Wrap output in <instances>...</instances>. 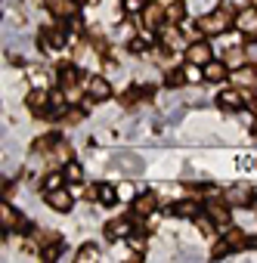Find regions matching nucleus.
<instances>
[{"label": "nucleus", "instance_id": "1", "mask_svg": "<svg viewBox=\"0 0 257 263\" xmlns=\"http://www.w3.org/2000/svg\"><path fill=\"white\" fill-rule=\"evenodd\" d=\"M229 25H232V16L226 10H211L198 19V31H205V34H223Z\"/></svg>", "mask_w": 257, "mask_h": 263}, {"label": "nucleus", "instance_id": "2", "mask_svg": "<svg viewBox=\"0 0 257 263\" xmlns=\"http://www.w3.org/2000/svg\"><path fill=\"white\" fill-rule=\"evenodd\" d=\"M112 164H115L121 174H127V177H140V174H143V158H140L137 152H115Z\"/></svg>", "mask_w": 257, "mask_h": 263}, {"label": "nucleus", "instance_id": "3", "mask_svg": "<svg viewBox=\"0 0 257 263\" xmlns=\"http://www.w3.org/2000/svg\"><path fill=\"white\" fill-rule=\"evenodd\" d=\"M71 201H75V192L71 189H50L47 192V204L59 214H68L71 211Z\"/></svg>", "mask_w": 257, "mask_h": 263}, {"label": "nucleus", "instance_id": "4", "mask_svg": "<svg viewBox=\"0 0 257 263\" xmlns=\"http://www.w3.org/2000/svg\"><path fill=\"white\" fill-rule=\"evenodd\" d=\"M235 28L248 37H257V10L251 7H242V13L235 16Z\"/></svg>", "mask_w": 257, "mask_h": 263}, {"label": "nucleus", "instance_id": "5", "mask_svg": "<svg viewBox=\"0 0 257 263\" xmlns=\"http://www.w3.org/2000/svg\"><path fill=\"white\" fill-rule=\"evenodd\" d=\"M186 62H192V65H208V62H211V44H205V41L189 44V47H186Z\"/></svg>", "mask_w": 257, "mask_h": 263}, {"label": "nucleus", "instance_id": "6", "mask_svg": "<svg viewBox=\"0 0 257 263\" xmlns=\"http://www.w3.org/2000/svg\"><path fill=\"white\" fill-rule=\"evenodd\" d=\"M90 90V99H96V102H105L108 96H112V87H108V81L105 78H90V84H87Z\"/></svg>", "mask_w": 257, "mask_h": 263}, {"label": "nucleus", "instance_id": "7", "mask_svg": "<svg viewBox=\"0 0 257 263\" xmlns=\"http://www.w3.org/2000/svg\"><path fill=\"white\" fill-rule=\"evenodd\" d=\"M232 84L238 87V90H251V87H257V71L254 68H235L232 71Z\"/></svg>", "mask_w": 257, "mask_h": 263}, {"label": "nucleus", "instance_id": "8", "mask_svg": "<svg viewBox=\"0 0 257 263\" xmlns=\"http://www.w3.org/2000/svg\"><path fill=\"white\" fill-rule=\"evenodd\" d=\"M152 211H155V195H152V192H140V195L134 198V214L146 217V214H152Z\"/></svg>", "mask_w": 257, "mask_h": 263}, {"label": "nucleus", "instance_id": "9", "mask_svg": "<svg viewBox=\"0 0 257 263\" xmlns=\"http://www.w3.org/2000/svg\"><path fill=\"white\" fill-rule=\"evenodd\" d=\"M208 214H211V220L220 223V226L229 223V208H226L223 201H211V204H208Z\"/></svg>", "mask_w": 257, "mask_h": 263}, {"label": "nucleus", "instance_id": "10", "mask_svg": "<svg viewBox=\"0 0 257 263\" xmlns=\"http://www.w3.org/2000/svg\"><path fill=\"white\" fill-rule=\"evenodd\" d=\"M105 235L108 238H127V235H131V223H127V220H112L105 226Z\"/></svg>", "mask_w": 257, "mask_h": 263}, {"label": "nucleus", "instance_id": "11", "mask_svg": "<svg viewBox=\"0 0 257 263\" xmlns=\"http://www.w3.org/2000/svg\"><path fill=\"white\" fill-rule=\"evenodd\" d=\"M248 198H251V189L248 186H232L229 192H226V201H232V204H248Z\"/></svg>", "mask_w": 257, "mask_h": 263}, {"label": "nucleus", "instance_id": "12", "mask_svg": "<svg viewBox=\"0 0 257 263\" xmlns=\"http://www.w3.org/2000/svg\"><path fill=\"white\" fill-rule=\"evenodd\" d=\"M223 74H226V68H223V62H208L205 65V81H211V84H217V81H223Z\"/></svg>", "mask_w": 257, "mask_h": 263}, {"label": "nucleus", "instance_id": "13", "mask_svg": "<svg viewBox=\"0 0 257 263\" xmlns=\"http://www.w3.org/2000/svg\"><path fill=\"white\" fill-rule=\"evenodd\" d=\"M217 102H220L223 108H242V93H238V90H223Z\"/></svg>", "mask_w": 257, "mask_h": 263}, {"label": "nucleus", "instance_id": "14", "mask_svg": "<svg viewBox=\"0 0 257 263\" xmlns=\"http://www.w3.org/2000/svg\"><path fill=\"white\" fill-rule=\"evenodd\" d=\"M16 223H19L16 208H13V204H4V208H0V226H4V229H13Z\"/></svg>", "mask_w": 257, "mask_h": 263}, {"label": "nucleus", "instance_id": "15", "mask_svg": "<svg viewBox=\"0 0 257 263\" xmlns=\"http://www.w3.org/2000/svg\"><path fill=\"white\" fill-rule=\"evenodd\" d=\"M50 4V10L56 13V16H68V13H75V4L78 0H47Z\"/></svg>", "mask_w": 257, "mask_h": 263}, {"label": "nucleus", "instance_id": "16", "mask_svg": "<svg viewBox=\"0 0 257 263\" xmlns=\"http://www.w3.org/2000/svg\"><path fill=\"white\" fill-rule=\"evenodd\" d=\"M161 41H164V47H168V50H177V47L183 44V37H180V31H177V28H161Z\"/></svg>", "mask_w": 257, "mask_h": 263}, {"label": "nucleus", "instance_id": "17", "mask_svg": "<svg viewBox=\"0 0 257 263\" xmlns=\"http://www.w3.org/2000/svg\"><path fill=\"white\" fill-rule=\"evenodd\" d=\"M174 214H180V217H195V214H198V201L186 198V201H180V204L174 208Z\"/></svg>", "mask_w": 257, "mask_h": 263}, {"label": "nucleus", "instance_id": "18", "mask_svg": "<svg viewBox=\"0 0 257 263\" xmlns=\"http://www.w3.org/2000/svg\"><path fill=\"white\" fill-rule=\"evenodd\" d=\"M96 192H99V201H102V204H112V201L118 198L115 186H108V183H99V186H96Z\"/></svg>", "mask_w": 257, "mask_h": 263}, {"label": "nucleus", "instance_id": "19", "mask_svg": "<svg viewBox=\"0 0 257 263\" xmlns=\"http://www.w3.org/2000/svg\"><path fill=\"white\" fill-rule=\"evenodd\" d=\"M143 22H146L149 28H155V25L161 22V10H158V7H146V10H143Z\"/></svg>", "mask_w": 257, "mask_h": 263}, {"label": "nucleus", "instance_id": "20", "mask_svg": "<svg viewBox=\"0 0 257 263\" xmlns=\"http://www.w3.org/2000/svg\"><path fill=\"white\" fill-rule=\"evenodd\" d=\"M211 7H214V0H189V13H198V16L211 13Z\"/></svg>", "mask_w": 257, "mask_h": 263}, {"label": "nucleus", "instance_id": "21", "mask_svg": "<svg viewBox=\"0 0 257 263\" xmlns=\"http://www.w3.org/2000/svg\"><path fill=\"white\" fill-rule=\"evenodd\" d=\"M47 99H50V93H47V90H34V93L28 96V105H31V108H44V105H47Z\"/></svg>", "mask_w": 257, "mask_h": 263}, {"label": "nucleus", "instance_id": "22", "mask_svg": "<svg viewBox=\"0 0 257 263\" xmlns=\"http://www.w3.org/2000/svg\"><path fill=\"white\" fill-rule=\"evenodd\" d=\"M226 65L242 68V65H245V53H242V50H229V53H226Z\"/></svg>", "mask_w": 257, "mask_h": 263}, {"label": "nucleus", "instance_id": "23", "mask_svg": "<svg viewBox=\"0 0 257 263\" xmlns=\"http://www.w3.org/2000/svg\"><path fill=\"white\" fill-rule=\"evenodd\" d=\"M226 241H229L232 248H242V245H245V232H242V229H229V232H226Z\"/></svg>", "mask_w": 257, "mask_h": 263}, {"label": "nucleus", "instance_id": "24", "mask_svg": "<svg viewBox=\"0 0 257 263\" xmlns=\"http://www.w3.org/2000/svg\"><path fill=\"white\" fill-rule=\"evenodd\" d=\"M93 257H99V245H87V248H81V254H78L81 263H84V260H93Z\"/></svg>", "mask_w": 257, "mask_h": 263}, {"label": "nucleus", "instance_id": "25", "mask_svg": "<svg viewBox=\"0 0 257 263\" xmlns=\"http://www.w3.org/2000/svg\"><path fill=\"white\" fill-rule=\"evenodd\" d=\"M44 186H47V192H50V189H62V174H47Z\"/></svg>", "mask_w": 257, "mask_h": 263}, {"label": "nucleus", "instance_id": "26", "mask_svg": "<svg viewBox=\"0 0 257 263\" xmlns=\"http://www.w3.org/2000/svg\"><path fill=\"white\" fill-rule=\"evenodd\" d=\"M186 71V81H198V78H205V68H198V65H192L189 62V68H183Z\"/></svg>", "mask_w": 257, "mask_h": 263}, {"label": "nucleus", "instance_id": "27", "mask_svg": "<svg viewBox=\"0 0 257 263\" xmlns=\"http://www.w3.org/2000/svg\"><path fill=\"white\" fill-rule=\"evenodd\" d=\"M81 177H84V171H81V164H68V167H65V180H75V183H78Z\"/></svg>", "mask_w": 257, "mask_h": 263}, {"label": "nucleus", "instance_id": "28", "mask_svg": "<svg viewBox=\"0 0 257 263\" xmlns=\"http://www.w3.org/2000/svg\"><path fill=\"white\" fill-rule=\"evenodd\" d=\"M168 19H171V22H180V19H183V7H180V4H171V7H168Z\"/></svg>", "mask_w": 257, "mask_h": 263}, {"label": "nucleus", "instance_id": "29", "mask_svg": "<svg viewBox=\"0 0 257 263\" xmlns=\"http://www.w3.org/2000/svg\"><path fill=\"white\" fill-rule=\"evenodd\" d=\"M124 10L127 13H143L146 7H143V0H124Z\"/></svg>", "mask_w": 257, "mask_h": 263}, {"label": "nucleus", "instance_id": "30", "mask_svg": "<svg viewBox=\"0 0 257 263\" xmlns=\"http://www.w3.org/2000/svg\"><path fill=\"white\" fill-rule=\"evenodd\" d=\"M127 238H131V248H134V251H143V248H146V238H143L140 232H134V235H127Z\"/></svg>", "mask_w": 257, "mask_h": 263}, {"label": "nucleus", "instance_id": "31", "mask_svg": "<svg viewBox=\"0 0 257 263\" xmlns=\"http://www.w3.org/2000/svg\"><path fill=\"white\" fill-rule=\"evenodd\" d=\"M62 90H65V99H68V102H78V99H81V90H78L75 84H68V87H62Z\"/></svg>", "mask_w": 257, "mask_h": 263}, {"label": "nucleus", "instance_id": "32", "mask_svg": "<svg viewBox=\"0 0 257 263\" xmlns=\"http://www.w3.org/2000/svg\"><path fill=\"white\" fill-rule=\"evenodd\" d=\"M168 81L177 87V84H183V81H186V71H171V74H168Z\"/></svg>", "mask_w": 257, "mask_h": 263}, {"label": "nucleus", "instance_id": "33", "mask_svg": "<svg viewBox=\"0 0 257 263\" xmlns=\"http://www.w3.org/2000/svg\"><path fill=\"white\" fill-rule=\"evenodd\" d=\"M229 241H220V245H214V257H223V254H229Z\"/></svg>", "mask_w": 257, "mask_h": 263}, {"label": "nucleus", "instance_id": "34", "mask_svg": "<svg viewBox=\"0 0 257 263\" xmlns=\"http://www.w3.org/2000/svg\"><path fill=\"white\" fill-rule=\"evenodd\" d=\"M131 195H134V186H131V183H124V186L118 189V198H131Z\"/></svg>", "mask_w": 257, "mask_h": 263}, {"label": "nucleus", "instance_id": "35", "mask_svg": "<svg viewBox=\"0 0 257 263\" xmlns=\"http://www.w3.org/2000/svg\"><path fill=\"white\" fill-rule=\"evenodd\" d=\"M226 7H248V0H223Z\"/></svg>", "mask_w": 257, "mask_h": 263}, {"label": "nucleus", "instance_id": "36", "mask_svg": "<svg viewBox=\"0 0 257 263\" xmlns=\"http://www.w3.org/2000/svg\"><path fill=\"white\" fill-rule=\"evenodd\" d=\"M161 4H164V7H171V4H177V0H161Z\"/></svg>", "mask_w": 257, "mask_h": 263}, {"label": "nucleus", "instance_id": "37", "mask_svg": "<svg viewBox=\"0 0 257 263\" xmlns=\"http://www.w3.org/2000/svg\"><path fill=\"white\" fill-rule=\"evenodd\" d=\"M78 4H87V0H78Z\"/></svg>", "mask_w": 257, "mask_h": 263}]
</instances>
